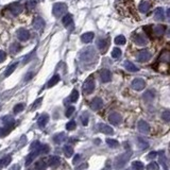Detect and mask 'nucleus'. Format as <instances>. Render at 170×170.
<instances>
[{
    "mask_svg": "<svg viewBox=\"0 0 170 170\" xmlns=\"http://www.w3.org/2000/svg\"><path fill=\"white\" fill-rule=\"evenodd\" d=\"M32 77H33V73H32V72H29L26 77H25V81H26V82L30 81V80L32 79Z\"/></svg>",
    "mask_w": 170,
    "mask_h": 170,
    "instance_id": "nucleus-57",
    "label": "nucleus"
},
{
    "mask_svg": "<svg viewBox=\"0 0 170 170\" xmlns=\"http://www.w3.org/2000/svg\"><path fill=\"white\" fill-rule=\"evenodd\" d=\"M78 99H79V91H77V89H73L72 91H71L70 94V97H69V100H70V102L74 103L78 101Z\"/></svg>",
    "mask_w": 170,
    "mask_h": 170,
    "instance_id": "nucleus-30",
    "label": "nucleus"
},
{
    "mask_svg": "<svg viewBox=\"0 0 170 170\" xmlns=\"http://www.w3.org/2000/svg\"><path fill=\"white\" fill-rule=\"evenodd\" d=\"M150 6H151V3H150L149 1H147V0H144V1H141V2L139 3L138 10H139L141 13H147L150 10Z\"/></svg>",
    "mask_w": 170,
    "mask_h": 170,
    "instance_id": "nucleus-17",
    "label": "nucleus"
},
{
    "mask_svg": "<svg viewBox=\"0 0 170 170\" xmlns=\"http://www.w3.org/2000/svg\"><path fill=\"white\" fill-rule=\"evenodd\" d=\"M147 170H159L158 164L156 162H151V163L147 166Z\"/></svg>",
    "mask_w": 170,
    "mask_h": 170,
    "instance_id": "nucleus-40",
    "label": "nucleus"
},
{
    "mask_svg": "<svg viewBox=\"0 0 170 170\" xmlns=\"http://www.w3.org/2000/svg\"><path fill=\"white\" fill-rule=\"evenodd\" d=\"M11 128H12V126H6V128L0 129V136H6V134H9Z\"/></svg>",
    "mask_w": 170,
    "mask_h": 170,
    "instance_id": "nucleus-39",
    "label": "nucleus"
},
{
    "mask_svg": "<svg viewBox=\"0 0 170 170\" xmlns=\"http://www.w3.org/2000/svg\"><path fill=\"white\" fill-rule=\"evenodd\" d=\"M97 46L100 50H101V52H105L107 47H109V39H99L97 41Z\"/></svg>",
    "mask_w": 170,
    "mask_h": 170,
    "instance_id": "nucleus-18",
    "label": "nucleus"
},
{
    "mask_svg": "<svg viewBox=\"0 0 170 170\" xmlns=\"http://www.w3.org/2000/svg\"><path fill=\"white\" fill-rule=\"evenodd\" d=\"M132 166H133V168H134L135 170H144V164L141 163V162H139V161H135V162H133L132 163Z\"/></svg>",
    "mask_w": 170,
    "mask_h": 170,
    "instance_id": "nucleus-33",
    "label": "nucleus"
},
{
    "mask_svg": "<svg viewBox=\"0 0 170 170\" xmlns=\"http://www.w3.org/2000/svg\"><path fill=\"white\" fill-rule=\"evenodd\" d=\"M6 54L4 51H2V50H0V63H2L4 60H6Z\"/></svg>",
    "mask_w": 170,
    "mask_h": 170,
    "instance_id": "nucleus-53",
    "label": "nucleus"
},
{
    "mask_svg": "<svg viewBox=\"0 0 170 170\" xmlns=\"http://www.w3.org/2000/svg\"><path fill=\"white\" fill-rule=\"evenodd\" d=\"M60 81V76L59 74H54V76L50 79V81L48 82L47 84V87H52V86H54L55 84H58V82Z\"/></svg>",
    "mask_w": 170,
    "mask_h": 170,
    "instance_id": "nucleus-26",
    "label": "nucleus"
},
{
    "mask_svg": "<svg viewBox=\"0 0 170 170\" xmlns=\"http://www.w3.org/2000/svg\"><path fill=\"white\" fill-rule=\"evenodd\" d=\"M11 161H12V157H11V155L4 156L3 158H1V159H0V166H1V167H6V166H8V165L11 163Z\"/></svg>",
    "mask_w": 170,
    "mask_h": 170,
    "instance_id": "nucleus-28",
    "label": "nucleus"
},
{
    "mask_svg": "<svg viewBox=\"0 0 170 170\" xmlns=\"http://www.w3.org/2000/svg\"><path fill=\"white\" fill-rule=\"evenodd\" d=\"M100 79L103 83H107L112 79V72L107 69H102L100 72Z\"/></svg>",
    "mask_w": 170,
    "mask_h": 170,
    "instance_id": "nucleus-10",
    "label": "nucleus"
},
{
    "mask_svg": "<svg viewBox=\"0 0 170 170\" xmlns=\"http://www.w3.org/2000/svg\"><path fill=\"white\" fill-rule=\"evenodd\" d=\"M10 11H11V13L13 15L16 16V15H18L22 11V6H21L20 3H13V4L10 6Z\"/></svg>",
    "mask_w": 170,
    "mask_h": 170,
    "instance_id": "nucleus-16",
    "label": "nucleus"
},
{
    "mask_svg": "<svg viewBox=\"0 0 170 170\" xmlns=\"http://www.w3.org/2000/svg\"><path fill=\"white\" fill-rule=\"evenodd\" d=\"M10 50H11V52H12V53H16V52H18V51L20 50V46L15 43V44H13L12 46H11Z\"/></svg>",
    "mask_w": 170,
    "mask_h": 170,
    "instance_id": "nucleus-46",
    "label": "nucleus"
},
{
    "mask_svg": "<svg viewBox=\"0 0 170 170\" xmlns=\"http://www.w3.org/2000/svg\"><path fill=\"white\" fill-rule=\"evenodd\" d=\"M25 105L24 103H18L14 106V113H20L21 111H24Z\"/></svg>",
    "mask_w": 170,
    "mask_h": 170,
    "instance_id": "nucleus-42",
    "label": "nucleus"
},
{
    "mask_svg": "<svg viewBox=\"0 0 170 170\" xmlns=\"http://www.w3.org/2000/svg\"><path fill=\"white\" fill-rule=\"evenodd\" d=\"M76 126H77L76 121H74V120H71V121H69V122H68L67 124H66V129H67L68 131H72V130L76 129Z\"/></svg>",
    "mask_w": 170,
    "mask_h": 170,
    "instance_id": "nucleus-41",
    "label": "nucleus"
},
{
    "mask_svg": "<svg viewBox=\"0 0 170 170\" xmlns=\"http://www.w3.org/2000/svg\"><path fill=\"white\" fill-rule=\"evenodd\" d=\"M161 163L162 164H164V166H165V169H167V162H166V157L165 156H161Z\"/></svg>",
    "mask_w": 170,
    "mask_h": 170,
    "instance_id": "nucleus-56",
    "label": "nucleus"
},
{
    "mask_svg": "<svg viewBox=\"0 0 170 170\" xmlns=\"http://www.w3.org/2000/svg\"><path fill=\"white\" fill-rule=\"evenodd\" d=\"M17 38L21 41H26L30 38V32L25 28H20L17 30Z\"/></svg>",
    "mask_w": 170,
    "mask_h": 170,
    "instance_id": "nucleus-5",
    "label": "nucleus"
},
{
    "mask_svg": "<svg viewBox=\"0 0 170 170\" xmlns=\"http://www.w3.org/2000/svg\"><path fill=\"white\" fill-rule=\"evenodd\" d=\"M162 119H164L166 122L170 121V112L169 111H165L163 114H162Z\"/></svg>",
    "mask_w": 170,
    "mask_h": 170,
    "instance_id": "nucleus-47",
    "label": "nucleus"
},
{
    "mask_svg": "<svg viewBox=\"0 0 170 170\" xmlns=\"http://www.w3.org/2000/svg\"><path fill=\"white\" fill-rule=\"evenodd\" d=\"M43 102V98H38V99H36L35 101H34V103H33L32 107H31V110H36L37 107H39V105H41V103Z\"/></svg>",
    "mask_w": 170,
    "mask_h": 170,
    "instance_id": "nucleus-44",
    "label": "nucleus"
},
{
    "mask_svg": "<svg viewBox=\"0 0 170 170\" xmlns=\"http://www.w3.org/2000/svg\"><path fill=\"white\" fill-rule=\"evenodd\" d=\"M37 155H38L37 150H34L33 152L29 153V154L27 155V157H26V166H29V165L32 164V162L34 161V158H35Z\"/></svg>",
    "mask_w": 170,
    "mask_h": 170,
    "instance_id": "nucleus-20",
    "label": "nucleus"
},
{
    "mask_svg": "<svg viewBox=\"0 0 170 170\" xmlns=\"http://www.w3.org/2000/svg\"><path fill=\"white\" fill-rule=\"evenodd\" d=\"M121 119H122V118H121L120 114H118V113H112L109 117L110 122H111L112 124H114V126L119 124V123L121 122Z\"/></svg>",
    "mask_w": 170,
    "mask_h": 170,
    "instance_id": "nucleus-12",
    "label": "nucleus"
},
{
    "mask_svg": "<svg viewBox=\"0 0 170 170\" xmlns=\"http://www.w3.org/2000/svg\"><path fill=\"white\" fill-rule=\"evenodd\" d=\"M63 152L67 157H71L73 155V149L70 146H64L63 147Z\"/></svg>",
    "mask_w": 170,
    "mask_h": 170,
    "instance_id": "nucleus-27",
    "label": "nucleus"
},
{
    "mask_svg": "<svg viewBox=\"0 0 170 170\" xmlns=\"http://www.w3.org/2000/svg\"><path fill=\"white\" fill-rule=\"evenodd\" d=\"M156 155H157V152L152 151V152H150L149 154H148V158H154V157H156Z\"/></svg>",
    "mask_w": 170,
    "mask_h": 170,
    "instance_id": "nucleus-58",
    "label": "nucleus"
},
{
    "mask_svg": "<svg viewBox=\"0 0 170 170\" xmlns=\"http://www.w3.org/2000/svg\"><path fill=\"white\" fill-rule=\"evenodd\" d=\"M94 36H95V34L93 32H86V33H84V34H82L81 39H82L83 43L88 44V43H91V41L94 39Z\"/></svg>",
    "mask_w": 170,
    "mask_h": 170,
    "instance_id": "nucleus-21",
    "label": "nucleus"
},
{
    "mask_svg": "<svg viewBox=\"0 0 170 170\" xmlns=\"http://www.w3.org/2000/svg\"><path fill=\"white\" fill-rule=\"evenodd\" d=\"M94 59H96V52H95L94 48H87L81 53V60L83 62H93Z\"/></svg>",
    "mask_w": 170,
    "mask_h": 170,
    "instance_id": "nucleus-4",
    "label": "nucleus"
},
{
    "mask_svg": "<svg viewBox=\"0 0 170 170\" xmlns=\"http://www.w3.org/2000/svg\"><path fill=\"white\" fill-rule=\"evenodd\" d=\"M48 121H49V115H47V114L41 115L37 120L38 126H39V128H44V126L48 123Z\"/></svg>",
    "mask_w": 170,
    "mask_h": 170,
    "instance_id": "nucleus-19",
    "label": "nucleus"
},
{
    "mask_svg": "<svg viewBox=\"0 0 170 170\" xmlns=\"http://www.w3.org/2000/svg\"><path fill=\"white\" fill-rule=\"evenodd\" d=\"M10 170H19V166H18V165H14V166L11 167V169Z\"/></svg>",
    "mask_w": 170,
    "mask_h": 170,
    "instance_id": "nucleus-60",
    "label": "nucleus"
},
{
    "mask_svg": "<svg viewBox=\"0 0 170 170\" xmlns=\"http://www.w3.org/2000/svg\"><path fill=\"white\" fill-rule=\"evenodd\" d=\"M36 6V1L35 0H29L28 2L26 3V8L27 9H29V10H32L34 9Z\"/></svg>",
    "mask_w": 170,
    "mask_h": 170,
    "instance_id": "nucleus-43",
    "label": "nucleus"
},
{
    "mask_svg": "<svg viewBox=\"0 0 170 170\" xmlns=\"http://www.w3.org/2000/svg\"><path fill=\"white\" fill-rule=\"evenodd\" d=\"M103 105V101L102 99H100V98H95L93 101H91V109L94 110V111H99L101 107H102Z\"/></svg>",
    "mask_w": 170,
    "mask_h": 170,
    "instance_id": "nucleus-15",
    "label": "nucleus"
},
{
    "mask_svg": "<svg viewBox=\"0 0 170 170\" xmlns=\"http://www.w3.org/2000/svg\"><path fill=\"white\" fill-rule=\"evenodd\" d=\"M95 89V80H94V77L93 76H89L86 79V81L84 82L83 84V91H84V94L86 95H89L91 94Z\"/></svg>",
    "mask_w": 170,
    "mask_h": 170,
    "instance_id": "nucleus-3",
    "label": "nucleus"
},
{
    "mask_svg": "<svg viewBox=\"0 0 170 170\" xmlns=\"http://www.w3.org/2000/svg\"><path fill=\"white\" fill-rule=\"evenodd\" d=\"M153 98H154V93H153L152 91H148L144 94V99L146 100V101H150V100H152Z\"/></svg>",
    "mask_w": 170,
    "mask_h": 170,
    "instance_id": "nucleus-37",
    "label": "nucleus"
},
{
    "mask_svg": "<svg viewBox=\"0 0 170 170\" xmlns=\"http://www.w3.org/2000/svg\"><path fill=\"white\" fill-rule=\"evenodd\" d=\"M66 10H67V6H66L65 3L58 2V3H54V4H53L52 13L55 17H61V16H63L64 13L66 12Z\"/></svg>",
    "mask_w": 170,
    "mask_h": 170,
    "instance_id": "nucleus-2",
    "label": "nucleus"
},
{
    "mask_svg": "<svg viewBox=\"0 0 170 170\" xmlns=\"http://www.w3.org/2000/svg\"><path fill=\"white\" fill-rule=\"evenodd\" d=\"M112 56L114 59H119L121 56V50L119 48H114L113 51H112Z\"/></svg>",
    "mask_w": 170,
    "mask_h": 170,
    "instance_id": "nucleus-38",
    "label": "nucleus"
},
{
    "mask_svg": "<svg viewBox=\"0 0 170 170\" xmlns=\"http://www.w3.org/2000/svg\"><path fill=\"white\" fill-rule=\"evenodd\" d=\"M79 159H80V155H79V154H77V155L76 156H74V158H73V164H76V163H77V162H78V161H79Z\"/></svg>",
    "mask_w": 170,
    "mask_h": 170,
    "instance_id": "nucleus-59",
    "label": "nucleus"
},
{
    "mask_svg": "<svg viewBox=\"0 0 170 170\" xmlns=\"http://www.w3.org/2000/svg\"><path fill=\"white\" fill-rule=\"evenodd\" d=\"M137 140H138V144H139V147H140L141 149H147V148L149 147V144H148V143H147V141L145 140L144 138L138 137Z\"/></svg>",
    "mask_w": 170,
    "mask_h": 170,
    "instance_id": "nucleus-36",
    "label": "nucleus"
},
{
    "mask_svg": "<svg viewBox=\"0 0 170 170\" xmlns=\"http://www.w3.org/2000/svg\"><path fill=\"white\" fill-rule=\"evenodd\" d=\"M13 121H14V119H13L12 117H6L3 119V122H4L6 126H12Z\"/></svg>",
    "mask_w": 170,
    "mask_h": 170,
    "instance_id": "nucleus-50",
    "label": "nucleus"
},
{
    "mask_svg": "<svg viewBox=\"0 0 170 170\" xmlns=\"http://www.w3.org/2000/svg\"><path fill=\"white\" fill-rule=\"evenodd\" d=\"M144 31L149 36L152 35V27H151V26H146V27H144Z\"/></svg>",
    "mask_w": 170,
    "mask_h": 170,
    "instance_id": "nucleus-52",
    "label": "nucleus"
},
{
    "mask_svg": "<svg viewBox=\"0 0 170 170\" xmlns=\"http://www.w3.org/2000/svg\"><path fill=\"white\" fill-rule=\"evenodd\" d=\"M102 170H111V167H110V166H109V165H106V166H105V167H104V168H103V169Z\"/></svg>",
    "mask_w": 170,
    "mask_h": 170,
    "instance_id": "nucleus-61",
    "label": "nucleus"
},
{
    "mask_svg": "<svg viewBox=\"0 0 170 170\" xmlns=\"http://www.w3.org/2000/svg\"><path fill=\"white\" fill-rule=\"evenodd\" d=\"M166 29H167V27L165 26V25H157V26H154V27H152V34L154 33V35H156V36L164 35L165 32H166Z\"/></svg>",
    "mask_w": 170,
    "mask_h": 170,
    "instance_id": "nucleus-7",
    "label": "nucleus"
},
{
    "mask_svg": "<svg viewBox=\"0 0 170 170\" xmlns=\"http://www.w3.org/2000/svg\"><path fill=\"white\" fill-rule=\"evenodd\" d=\"M88 167V164H86V163H84V164H82V165H80L79 167H77L76 168V170H84V169H86V168Z\"/></svg>",
    "mask_w": 170,
    "mask_h": 170,
    "instance_id": "nucleus-54",
    "label": "nucleus"
},
{
    "mask_svg": "<svg viewBox=\"0 0 170 170\" xmlns=\"http://www.w3.org/2000/svg\"><path fill=\"white\" fill-rule=\"evenodd\" d=\"M60 163H61V159H60L59 156L54 155L49 158V166H51V167H56Z\"/></svg>",
    "mask_w": 170,
    "mask_h": 170,
    "instance_id": "nucleus-24",
    "label": "nucleus"
},
{
    "mask_svg": "<svg viewBox=\"0 0 170 170\" xmlns=\"http://www.w3.org/2000/svg\"><path fill=\"white\" fill-rule=\"evenodd\" d=\"M106 144L109 145L111 148H117L119 146V143L116 139H112V138H107L106 139Z\"/></svg>",
    "mask_w": 170,
    "mask_h": 170,
    "instance_id": "nucleus-34",
    "label": "nucleus"
},
{
    "mask_svg": "<svg viewBox=\"0 0 170 170\" xmlns=\"http://www.w3.org/2000/svg\"><path fill=\"white\" fill-rule=\"evenodd\" d=\"M63 25H64L65 27L71 26V25H72V15L71 14L65 15L64 18H63Z\"/></svg>",
    "mask_w": 170,
    "mask_h": 170,
    "instance_id": "nucleus-25",
    "label": "nucleus"
},
{
    "mask_svg": "<svg viewBox=\"0 0 170 170\" xmlns=\"http://www.w3.org/2000/svg\"><path fill=\"white\" fill-rule=\"evenodd\" d=\"M133 39H134L135 44L138 45V46H146L148 44V39L141 34H135L133 36Z\"/></svg>",
    "mask_w": 170,
    "mask_h": 170,
    "instance_id": "nucleus-9",
    "label": "nucleus"
},
{
    "mask_svg": "<svg viewBox=\"0 0 170 170\" xmlns=\"http://www.w3.org/2000/svg\"><path fill=\"white\" fill-rule=\"evenodd\" d=\"M146 86V83L143 79L140 78H137V79H134L132 82V87L134 88L135 91H143Z\"/></svg>",
    "mask_w": 170,
    "mask_h": 170,
    "instance_id": "nucleus-8",
    "label": "nucleus"
},
{
    "mask_svg": "<svg viewBox=\"0 0 170 170\" xmlns=\"http://www.w3.org/2000/svg\"><path fill=\"white\" fill-rule=\"evenodd\" d=\"M154 17L156 20H162L165 18V11L163 8H157L154 12Z\"/></svg>",
    "mask_w": 170,
    "mask_h": 170,
    "instance_id": "nucleus-22",
    "label": "nucleus"
},
{
    "mask_svg": "<svg viewBox=\"0 0 170 170\" xmlns=\"http://www.w3.org/2000/svg\"><path fill=\"white\" fill-rule=\"evenodd\" d=\"M137 128H138V130H139V132L144 133V134H148V133H149V131H150L149 124H148V123H147L145 120L138 121Z\"/></svg>",
    "mask_w": 170,
    "mask_h": 170,
    "instance_id": "nucleus-11",
    "label": "nucleus"
},
{
    "mask_svg": "<svg viewBox=\"0 0 170 170\" xmlns=\"http://www.w3.org/2000/svg\"><path fill=\"white\" fill-rule=\"evenodd\" d=\"M161 60L162 62H166V63L169 61V53H168V51H165L164 53H162Z\"/></svg>",
    "mask_w": 170,
    "mask_h": 170,
    "instance_id": "nucleus-49",
    "label": "nucleus"
},
{
    "mask_svg": "<svg viewBox=\"0 0 170 170\" xmlns=\"http://www.w3.org/2000/svg\"><path fill=\"white\" fill-rule=\"evenodd\" d=\"M98 128H99L100 132L104 133V134H106V135H113V134H114V130L112 129L110 126H107V124H104V123H100L99 126H98Z\"/></svg>",
    "mask_w": 170,
    "mask_h": 170,
    "instance_id": "nucleus-13",
    "label": "nucleus"
},
{
    "mask_svg": "<svg viewBox=\"0 0 170 170\" xmlns=\"http://www.w3.org/2000/svg\"><path fill=\"white\" fill-rule=\"evenodd\" d=\"M65 135L64 133H61V134H58L54 136V138H53V140H54V143H56V144H59V143H61V141H63V139H64Z\"/></svg>",
    "mask_w": 170,
    "mask_h": 170,
    "instance_id": "nucleus-45",
    "label": "nucleus"
},
{
    "mask_svg": "<svg viewBox=\"0 0 170 170\" xmlns=\"http://www.w3.org/2000/svg\"><path fill=\"white\" fill-rule=\"evenodd\" d=\"M39 146H41V144H39L38 141H35V143H33V144L31 145V149H35V150H37L38 148H39Z\"/></svg>",
    "mask_w": 170,
    "mask_h": 170,
    "instance_id": "nucleus-55",
    "label": "nucleus"
},
{
    "mask_svg": "<svg viewBox=\"0 0 170 170\" xmlns=\"http://www.w3.org/2000/svg\"><path fill=\"white\" fill-rule=\"evenodd\" d=\"M131 155H132V152L129 151V152H124V153H122V154H120L119 156H117L114 161L115 169H117V170L122 169V168L126 165V163H128V161L130 159Z\"/></svg>",
    "mask_w": 170,
    "mask_h": 170,
    "instance_id": "nucleus-1",
    "label": "nucleus"
},
{
    "mask_svg": "<svg viewBox=\"0 0 170 170\" xmlns=\"http://www.w3.org/2000/svg\"><path fill=\"white\" fill-rule=\"evenodd\" d=\"M49 150L50 148L48 145H41L39 148L37 149V151H38V154H47L49 152Z\"/></svg>",
    "mask_w": 170,
    "mask_h": 170,
    "instance_id": "nucleus-31",
    "label": "nucleus"
},
{
    "mask_svg": "<svg viewBox=\"0 0 170 170\" xmlns=\"http://www.w3.org/2000/svg\"><path fill=\"white\" fill-rule=\"evenodd\" d=\"M81 121H82L83 126H87L88 124V115L85 114V113L81 115Z\"/></svg>",
    "mask_w": 170,
    "mask_h": 170,
    "instance_id": "nucleus-48",
    "label": "nucleus"
},
{
    "mask_svg": "<svg viewBox=\"0 0 170 170\" xmlns=\"http://www.w3.org/2000/svg\"><path fill=\"white\" fill-rule=\"evenodd\" d=\"M115 44L116 45H124L126 44V37L123 35H118L115 38Z\"/></svg>",
    "mask_w": 170,
    "mask_h": 170,
    "instance_id": "nucleus-35",
    "label": "nucleus"
},
{
    "mask_svg": "<svg viewBox=\"0 0 170 170\" xmlns=\"http://www.w3.org/2000/svg\"><path fill=\"white\" fill-rule=\"evenodd\" d=\"M44 26H45V21L41 17L36 16V17L33 19V28L35 30H41Z\"/></svg>",
    "mask_w": 170,
    "mask_h": 170,
    "instance_id": "nucleus-14",
    "label": "nucleus"
},
{
    "mask_svg": "<svg viewBox=\"0 0 170 170\" xmlns=\"http://www.w3.org/2000/svg\"><path fill=\"white\" fill-rule=\"evenodd\" d=\"M16 67H17V63H14V64H12L11 66H9V67L6 68V72H4V76H6V77L11 76V74L14 72L15 69H16Z\"/></svg>",
    "mask_w": 170,
    "mask_h": 170,
    "instance_id": "nucleus-29",
    "label": "nucleus"
},
{
    "mask_svg": "<svg viewBox=\"0 0 170 170\" xmlns=\"http://www.w3.org/2000/svg\"><path fill=\"white\" fill-rule=\"evenodd\" d=\"M74 107L73 106H70V107H68L67 110H66V113H65V115H66V117H70L71 115L74 113Z\"/></svg>",
    "mask_w": 170,
    "mask_h": 170,
    "instance_id": "nucleus-51",
    "label": "nucleus"
},
{
    "mask_svg": "<svg viewBox=\"0 0 170 170\" xmlns=\"http://www.w3.org/2000/svg\"><path fill=\"white\" fill-rule=\"evenodd\" d=\"M36 170H46L47 169V164L44 161H38L35 164Z\"/></svg>",
    "mask_w": 170,
    "mask_h": 170,
    "instance_id": "nucleus-32",
    "label": "nucleus"
},
{
    "mask_svg": "<svg viewBox=\"0 0 170 170\" xmlns=\"http://www.w3.org/2000/svg\"><path fill=\"white\" fill-rule=\"evenodd\" d=\"M151 59V53L148 50H141L139 51V53L137 54V61L140 62V63H144V62H148Z\"/></svg>",
    "mask_w": 170,
    "mask_h": 170,
    "instance_id": "nucleus-6",
    "label": "nucleus"
},
{
    "mask_svg": "<svg viewBox=\"0 0 170 170\" xmlns=\"http://www.w3.org/2000/svg\"><path fill=\"white\" fill-rule=\"evenodd\" d=\"M124 67H126V70L131 71V72H136V71H138V67H136L132 62H130V61L124 62Z\"/></svg>",
    "mask_w": 170,
    "mask_h": 170,
    "instance_id": "nucleus-23",
    "label": "nucleus"
}]
</instances>
